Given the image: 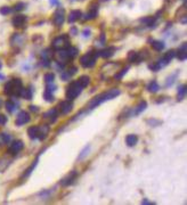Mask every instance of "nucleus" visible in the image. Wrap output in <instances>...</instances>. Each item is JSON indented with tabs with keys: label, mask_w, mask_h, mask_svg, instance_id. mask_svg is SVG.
Masks as SVG:
<instances>
[{
	"label": "nucleus",
	"mask_w": 187,
	"mask_h": 205,
	"mask_svg": "<svg viewBox=\"0 0 187 205\" xmlns=\"http://www.w3.org/2000/svg\"><path fill=\"white\" fill-rule=\"evenodd\" d=\"M137 141H138V138L137 136L135 135H128L126 137V144H127L129 147H132V146H135L137 144Z\"/></svg>",
	"instance_id": "nucleus-17"
},
{
	"label": "nucleus",
	"mask_w": 187,
	"mask_h": 205,
	"mask_svg": "<svg viewBox=\"0 0 187 205\" xmlns=\"http://www.w3.org/2000/svg\"><path fill=\"white\" fill-rule=\"evenodd\" d=\"M56 117H57V109L56 108L49 109L48 112H46L44 114V119L49 120V122H52V123H54L56 121Z\"/></svg>",
	"instance_id": "nucleus-11"
},
{
	"label": "nucleus",
	"mask_w": 187,
	"mask_h": 205,
	"mask_svg": "<svg viewBox=\"0 0 187 205\" xmlns=\"http://www.w3.org/2000/svg\"><path fill=\"white\" fill-rule=\"evenodd\" d=\"M22 88H23L22 87V81L20 79H14V80L8 81L7 83L5 85V93L20 96Z\"/></svg>",
	"instance_id": "nucleus-2"
},
{
	"label": "nucleus",
	"mask_w": 187,
	"mask_h": 205,
	"mask_svg": "<svg viewBox=\"0 0 187 205\" xmlns=\"http://www.w3.org/2000/svg\"><path fill=\"white\" fill-rule=\"evenodd\" d=\"M78 82H79V85L82 87V88H84V87H87L88 85H89V82H90V79H89V77H87V75H82V77L79 78V80H76Z\"/></svg>",
	"instance_id": "nucleus-23"
},
{
	"label": "nucleus",
	"mask_w": 187,
	"mask_h": 205,
	"mask_svg": "<svg viewBox=\"0 0 187 205\" xmlns=\"http://www.w3.org/2000/svg\"><path fill=\"white\" fill-rule=\"evenodd\" d=\"M44 98L46 99V101H54V96H53V93H50V91H48V90H46L44 93Z\"/></svg>",
	"instance_id": "nucleus-32"
},
{
	"label": "nucleus",
	"mask_w": 187,
	"mask_h": 205,
	"mask_svg": "<svg viewBox=\"0 0 187 205\" xmlns=\"http://www.w3.org/2000/svg\"><path fill=\"white\" fill-rule=\"evenodd\" d=\"M82 34H84V38H89V36H90V34H92V32H90V30H89V28H84V32H82Z\"/></svg>",
	"instance_id": "nucleus-40"
},
{
	"label": "nucleus",
	"mask_w": 187,
	"mask_h": 205,
	"mask_svg": "<svg viewBox=\"0 0 187 205\" xmlns=\"http://www.w3.org/2000/svg\"><path fill=\"white\" fill-rule=\"evenodd\" d=\"M13 25L15 28H23L24 24L26 23V17L23 16V15H18V16H15L12 21Z\"/></svg>",
	"instance_id": "nucleus-9"
},
{
	"label": "nucleus",
	"mask_w": 187,
	"mask_h": 205,
	"mask_svg": "<svg viewBox=\"0 0 187 205\" xmlns=\"http://www.w3.org/2000/svg\"><path fill=\"white\" fill-rule=\"evenodd\" d=\"M152 47H153V49H155L156 51H161L162 49L164 48V44L162 42V41H152Z\"/></svg>",
	"instance_id": "nucleus-27"
},
{
	"label": "nucleus",
	"mask_w": 187,
	"mask_h": 205,
	"mask_svg": "<svg viewBox=\"0 0 187 205\" xmlns=\"http://www.w3.org/2000/svg\"><path fill=\"white\" fill-rule=\"evenodd\" d=\"M0 79H4V75H1V74H0Z\"/></svg>",
	"instance_id": "nucleus-44"
},
{
	"label": "nucleus",
	"mask_w": 187,
	"mask_h": 205,
	"mask_svg": "<svg viewBox=\"0 0 187 205\" xmlns=\"http://www.w3.org/2000/svg\"><path fill=\"white\" fill-rule=\"evenodd\" d=\"M1 105H2V101H1V99H0V107H1Z\"/></svg>",
	"instance_id": "nucleus-46"
},
{
	"label": "nucleus",
	"mask_w": 187,
	"mask_h": 205,
	"mask_svg": "<svg viewBox=\"0 0 187 205\" xmlns=\"http://www.w3.org/2000/svg\"><path fill=\"white\" fill-rule=\"evenodd\" d=\"M24 147V142L22 140H15L12 142V145L9 146V148H8V153L10 154H17L18 152H21Z\"/></svg>",
	"instance_id": "nucleus-8"
},
{
	"label": "nucleus",
	"mask_w": 187,
	"mask_h": 205,
	"mask_svg": "<svg viewBox=\"0 0 187 205\" xmlns=\"http://www.w3.org/2000/svg\"><path fill=\"white\" fill-rule=\"evenodd\" d=\"M76 71H78V68H76V67H72L71 70H68V71H66V72H63L62 74H60L62 80L68 81L70 79H71V77L73 75V74H76Z\"/></svg>",
	"instance_id": "nucleus-13"
},
{
	"label": "nucleus",
	"mask_w": 187,
	"mask_h": 205,
	"mask_svg": "<svg viewBox=\"0 0 187 205\" xmlns=\"http://www.w3.org/2000/svg\"><path fill=\"white\" fill-rule=\"evenodd\" d=\"M78 52H79L78 48H74V47H71V46L66 49V54H68V58H73V57H76V55H78Z\"/></svg>",
	"instance_id": "nucleus-26"
},
{
	"label": "nucleus",
	"mask_w": 187,
	"mask_h": 205,
	"mask_svg": "<svg viewBox=\"0 0 187 205\" xmlns=\"http://www.w3.org/2000/svg\"><path fill=\"white\" fill-rule=\"evenodd\" d=\"M64 20H65V12L63 8H58L53 16V23L56 26H60V25H63Z\"/></svg>",
	"instance_id": "nucleus-6"
},
{
	"label": "nucleus",
	"mask_w": 187,
	"mask_h": 205,
	"mask_svg": "<svg viewBox=\"0 0 187 205\" xmlns=\"http://www.w3.org/2000/svg\"><path fill=\"white\" fill-rule=\"evenodd\" d=\"M177 75H178V71H176V72L173 73V74H172L171 77L168 78V80H167V83H166V85H167V87H170V85H173V82H175L176 78H177Z\"/></svg>",
	"instance_id": "nucleus-31"
},
{
	"label": "nucleus",
	"mask_w": 187,
	"mask_h": 205,
	"mask_svg": "<svg viewBox=\"0 0 187 205\" xmlns=\"http://www.w3.org/2000/svg\"><path fill=\"white\" fill-rule=\"evenodd\" d=\"M81 90H82V87L79 85L78 81L72 82L71 85L68 87V90H66V97H68V101H72V99L76 98L81 93Z\"/></svg>",
	"instance_id": "nucleus-3"
},
{
	"label": "nucleus",
	"mask_w": 187,
	"mask_h": 205,
	"mask_svg": "<svg viewBox=\"0 0 187 205\" xmlns=\"http://www.w3.org/2000/svg\"><path fill=\"white\" fill-rule=\"evenodd\" d=\"M29 121H30V115H29V113L25 112V111H22V112L18 113V115H17V117H16L15 124L20 127V125L26 124Z\"/></svg>",
	"instance_id": "nucleus-7"
},
{
	"label": "nucleus",
	"mask_w": 187,
	"mask_h": 205,
	"mask_svg": "<svg viewBox=\"0 0 187 205\" xmlns=\"http://www.w3.org/2000/svg\"><path fill=\"white\" fill-rule=\"evenodd\" d=\"M41 57L44 58V62H45V66H48V63H49V59L53 57V54H50V50L49 49H47V50H45L42 54H41Z\"/></svg>",
	"instance_id": "nucleus-20"
},
{
	"label": "nucleus",
	"mask_w": 187,
	"mask_h": 205,
	"mask_svg": "<svg viewBox=\"0 0 187 205\" xmlns=\"http://www.w3.org/2000/svg\"><path fill=\"white\" fill-rule=\"evenodd\" d=\"M128 60L129 62H131V63H134V62H138V60H140L139 58V54H137V52H129V55H128Z\"/></svg>",
	"instance_id": "nucleus-29"
},
{
	"label": "nucleus",
	"mask_w": 187,
	"mask_h": 205,
	"mask_svg": "<svg viewBox=\"0 0 187 205\" xmlns=\"http://www.w3.org/2000/svg\"><path fill=\"white\" fill-rule=\"evenodd\" d=\"M72 107H73V105H72L71 101H63L62 103L60 104V113H63V114H68V113L71 112Z\"/></svg>",
	"instance_id": "nucleus-10"
},
{
	"label": "nucleus",
	"mask_w": 187,
	"mask_h": 205,
	"mask_svg": "<svg viewBox=\"0 0 187 205\" xmlns=\"http://www.w3.org/2000/svg\"><path fill=\"white\" fill-rule=\"evenodd\" d=\"M50 4H52V5H57V4H58V0H50Z\"/></svg>",
	"instance_id": "nucleus-43"
},
{
	"label": "nucleus",
	"mask_w": 187,
	"mask_h": 205,
	"mask_svg": "<svg viewBox=\"0 0 187 205\" xmlns=\"http://www.w3.org/2000/svg\"><path fill=\"white\" fill-rule=\"evenodd\" d=\"M97 13H98V8H97V7H94V6H92V7H90V9L88 10V13L86 14L84 20H94V18L97 16Z\"/></svg>",
	"instance_id": "nucleus-14"
},
{
	"label": "nucleus",
	"mask_w": 187,
	"mask_h": 205,
	"mask_svg": "<svg viewBox=\"0 0 187 205\" xmlns=\"http://www.w3.org/2000/svg\"><path fill=\"white\" fill-rule=\"evenodd\" d=\"M76 178V171H73V172H71L70 174H68L66 178H64L63 180L60 181V185L62 186H68L70 184H72L73 182V180Z\"/></svg>",
	"instance_id": "nucleus-12"
},
{
	"label": "nucleus",
	"mask_w": 187,
	"mask_h": 205,
	"mask_svg": "<svg viewBox=\"0 0 187 205\" xmlns=\"http://www.w3.org/2000/svg\"><path fill=\"white\" fill-rule=\"evenodd\" d=\"M7 122V117L4 114H0V125H5Z\"/></svg>",
	"instance_id": "nucleus-39"
},
{
	"label": "nucleus",
	"mask_w": 187,
	"mask_h": 205,
	"mask_svg": "<svg viewBox=\"0 0 187 205\" xmlns=\"http://www.w3.org/2000/svg\"><path fill=\"white\" fill-rule=\"evenodd\" d=\"M10 10H12V9L9 8V7L4 6V7H1V8H0V14H1V15H8V14L10 13Z\"/></svg>",
	"instance_id": "nucleus-36"
},
{
	"label": "nucleus",
	"mask_w": 187,
	"mask_h": 205,
	"mask_svg": "<svg viewBox=\"0 0 187 205\" xmlns=\"http://www.w3.org/2000/svg\"><path fill=\"white\" fill-rule=\"evenodd\" d=\"M99 54H100V56L104 57V58H108V57L113 56V54H114V48L104 49V50H102Z\"/></svg>",
	"instance_id": "nucleus-24"
},
{
	"label": "nucleus",
	"mask_w": 187,
	"mask_h": 205,
	"mask_svg": "<svg viewBox=\"0 0 187 205\" xmlns=\"http://www.w3.org/2000/svg\"><path fill=\"white\" fill-rule=\"evenodd\" d=\"M89 149H90V147H89V146H87V147H86V148H84V150H82V153H81V155H80L79 158H78L79 161H81V160H84V157L87 156L88 153H89Z\"/></svg>",
	"instance_id": "nucleus-34"
},
{
	"label": "nucleus",
	"mask_w": 187,
	"mask_h": 205,
	"mask_svg": "<svg viewBox=\"0 0 187 205\" xmlns=\"http://www.w3.org/2000/svg\"><path fill=\"white\" fill-rule=\"evenodd\" d=\"M10 141V136L7 135V133H1L0 135V145L2 144H8Z\"/></svg>",
	"instance_id": "nucleus-30"
},
{
	"label": "nucleus",
	"mask_w": 187,
	"mask_h": 205,
	"mask_svg": "<svg viewBox=\"0 0 187 205\" xmlns=\"http://www.w3.org/2000/svg\"><path fill=\"white\" fill-rule=\"evenodd\" d=\"M81 16V13L80 10H72L70 13V15H68V22L70 23H74L76 21H78Z\"/></svg>",
	"instance_id": "nucleus-18"
},
{
	"label": "nucleus",
	"mask_w": 187,
	"mask_h": 205,
	"mask_svg": "<svg viewBox=\"0 0 187 205\" xmlns=\"http://www.w3.org/2000/svg\"><path fill=\"white\" fill-rule=\"evenodd\" d=\"M55 79V75L53 74V73H47L46 75H45V81L47 82V83H52L53 81Z\"/></svg>",
	"instance_id": "nucleus-33"
},
{
	"label": "nucleus",
	"mask_w": 187,
	"mask_h": 205,
	"mask_svg": "<svg viewBox=\"0 0 187 205\" xmlns=\"http://www.w3.org/2000/svg\"><path fill=\"white\" fill-rule=\"evenodd\" d=\"M39 128V132H38V138L39 139H45L46 138V136L48 135V132H49V127H47V125H41V127H38Z\"/></svg>",
	"instance_id": "nucleus-15"
},
{
	"label": "nucleus",
	"mask_w": 187,
	"mask_h": 205,
	"mask_svg": "<svg viewBox=\"0 0 187 205\" xmlns=\"http://www.w3.org/2000/svg\"><path fill=\"white\" fill-rule=\"evenodd\" d=\"M71 33L73 34V36H76V33H78V30H76V28H71Z\"/></svg>",
	"instance_id": "nucleus-41"
},
{
	"label": "nucleus",
	"mask_w": 187,
	"mask_h": 205,
	"mask_svg": "<svg viewBox=\"0 0 187 205\" xmlns=\"http://www.w3.org/2000/svg\"><path fill=\"white\" fill-rule=\"evenodd\" d=\"M186 44H181V47L179 48L178 50V58L180 60H185L186 59Z\"/></svg>",
	"instance_id": "nucleus-21"
},
{
	"label": "nucleus",
	"mask_w": 187,
	"mask_h": 205,
	"mask_svg": "<svg viewBox=\"0 0 187 205\" xmlns=\"http://www.w3.org/2000/svg\"><path fill=\"white\" fill-rule=\"evenodd\" d=\"M1 67H2V64H1V62H0V70H1Z\"/></svg>",
	"instance_id": "nucleus-45"
},
{
	"label": "nucleus",
	"mask_w": 187,
	"mask_h": 205,
	"mask_svg": "<svg viewBox=\"0 0 187 205\" xmlns=\"http://www.w3.org/2000/svg\"><path fill=\"white\" fill-rule=\"evenodd\" d=\"M98 57V54L97 52H87L86 55L81 57L80 59V63L84 67H92L96 63V59Z\"/></svg>",
	"instance_id": "nucleus-4"
},
{
	"label": "nucleus",
	"mask_w": 187,
	"mask_h": 205,
	"mask_svg": "<svg viewBox=\"0 0 187 205\" xmlns=\"http://www.w3.org/2000/svg\"><path fill=\"white\" fill-rule=\"evenodd\" d=\"M128 70H129V67H126V68H124V70H122V71H121V72H120L119 74H116V75H115V78H116V79H121V78L123 77L124 74L127 73V71H128Z\"/></svg>",
	"instance_id": "nucleus-38"
},
{
	"label": "nucleus",
	"mask_w": 187,
	"mask_h": 205,
	"mask_svg": "<svg viewBox=\"0 0 187 205\" xmlns=\"http://www.w3.org/2000/svg\"><path fill=\"white\" fill-rule=\"evenodd\" d=\"M37 162H38V161L34 162V163H33V164H32L31 166H30V168H29V169L26 170V171H25V174L23 176L24 178H26V177H29V176H30V173H31L32 171H33V169H34V168L37 166Z\"/></svg>",
	"instance_id": "nucleus-35"
},
{
	"label": "nucleus",
	"mask_w": 187,
	"mask_h": 205,
	"mask_svg": "<svg viewBox=\"0 0 187 205\" xmlns=\"http://www.w3.org/2000/svg\"><path fill=\"white\" fill-rule=\"evenodd\" d=\"M38 132H39V128H38V127H31V128H29L28 130V135L31 139L38 138Z\"/></svg>",
	"instance_id": "nucleus-19"
},
{
	"label": "nucleus",
	"mask_w": 187,
	"mask_h": 205,
	"mask_svg": "<svg viewBox=\"0 0 187 205\" xmlns=\"http://www.w3.org/2000/svg\"><path fill=\"white\" fill-rule=\"evenodd\" d=\"M24 6H25V5H24L23 2H17V4L14 6V10H16V12H21L22 9H24Z\"/></svg>",
	"instance_id": "nucleus-37"
},
{
	"label": "nucleus",
	"mask_w": 187,
	"mask_h": 205,
	"mask_svg": "<svg viewBox=\"0 0 187 205\" xmlns=\"http://www.w3.org/2000/svg\"><path fill=\"white\" fill-rule=\"evenodd\" d=\"M159 89H160V87H159V85H158V82H156V81H152L147 87V90L150 91V93H156Z\"/></svg>",
	"instance_id": "nucleus-28"
},
{
	"label": "nucleus",
	"mask_w": 187,
	"mask_h": 205,
	"mask_svg": "<svg viewBox=\"0 0 187 205\" xmlns=\"http://www.w3.org/2000/svg\"><path fill=\"white\" fill-rule=\"evenodd\" d=\"M6 108L9 113H14L17 108V104H15L13 101H6Z\"/></svg>",
	"instance_id": "nucleus-25"
},
{
	"label": "nucleus",
	"mask_w": 187,
	"mask_h": 205,
	"mask_svg": "<svg viewBox=\"0 0 187 205\" xmlns=\"http://www.w3.org/2000/svg\"><path fill=\"white\" fill-rule=\"evenodd\" d=\"M70 47V39L66 34L57 36L55 40L53 41V48L54 49H64Z\"/></svg>",
	"instance_id": "nucleus-5"
},
{
	"label": "nucleus",
	"mask_w": 187,
	"mask_h": 205,
	"mask_svg": "<svg viewBox=\"0 0 187 205\" xmlns=\"http://www.w3.org/2000/svg\"><path fill=\"white\" fill-rule=\"evenodd\" d=\"M146 106H147L146 101H140L139 105H138L136 108H134V111L131 112V115H138V114H140V113L143 112V111H145Z\"/></svg>",
	"instance_id": "nucleus-16"
},
{
	"label": "nucleus",
	"mask_w": 187,
	"mask_h": 205,
	"mask_svg": "<svg viewBox=\"0 0 187 205\" xmlns=\"http://www.w3.org/2000/svg\"><path fill=\"white\" fill-rule=\"evenodd\" d=\"M183 1H185V0H183Z\"/></svg>",
	"instance_id": "nucleus-47"
},
{
	"label": "nucleus",
	"mask_w": 187,
	"mask_h": 205,
	"mask_svg": "<svg viewBox=\"0 0 187 205\" xmlns=\"http://www.w3.org/2000/svg\"><path fill=\"white\" fill-rule=\"evenodd\" d=\"M30 109L32 112H38V107H36V106H30Z\"/></svg>",
	"instance_id": "nucleus-42"
},
{
	"label": "nucleus",
	"mask_w": 187,
	"mask_h": 205,
	"mask_svg": "<svg viewBox=\"0 0 187 205\" xmlns=\"http://www.w3.org/2000/svg\"><path fill=\"white\" fill-rule=\"evenodd\" d=\"M120 95V90L119 89H112L107 93H103V95H100V96L96 97L95 99L90 103L89 105V109H94L96 106H98V105L103 104L104 101H107L110 99H113V98H115L116 96H119Z\"/></svg>",
	"instance_id": "nucleus-1"
},
{
	"label": "nucleus",
	"mask_w": 187,
	"mask_h": 205,
	"mask_svg": "<svg viewBox=\"0 0 187 205\" xmlns=\"http://www.w3.org/2000/svg\"><path fill=\"white\" fill-rule=\"evenodd\" d=\"M186 96V85H181L178 87V101H183Z\"/></svg>",
	"instance_id": "nucleus-22"
}]
</instances>
